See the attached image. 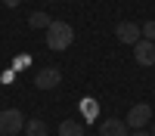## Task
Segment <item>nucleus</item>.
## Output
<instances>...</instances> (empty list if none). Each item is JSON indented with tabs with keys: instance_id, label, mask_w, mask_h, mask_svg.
Segmentation results:
<instances>
[{
	"instance_id": "4468645a",
	"label": "nucleus",
	"mask_w": 155,
	"mask_h": 136,
	"mask_svg": "<svg viewBox=\"0 0 155 136\" xmlns=\"http://www.w3.org/2000/svg\"><path fill=\"white\" fill-rule=\"evenodd\" d=\"M22 0H3V6H19Z\"/></svg>"
},
{
	"instance_id": "ddd939ff",
	"label": "nucleus",
	"mask_w": 155,
	"mask_h": 136,
	"mask_svg": "<svg viewBox=\"0 0 155 136\" xmlns=\"http://www.w3.org/2000/svg\"><path fill=\"white\" fill-rule=\"evenodd\" d=\"M130 136H152V133H149V130H134Z\"/></svg>"
},
{
	"instance_id": "6e6552de",
	"label": "nucleus",
	"mask_w": 155,
	"mask_h": 136,
	"mask_svg": "<svg viewBox=\"0 0 155 136\" xmlns=\"http://www.w3.org/2000/svg\"><path fill=\"white\" fill-rule=\"evenodd\" d=\"M59 136H87V130H84V124H81V121L68 118V121H62V124H59Z\"/></svg>"
},
{
	"instance_id": "2eb2a0df",
	"label": "nucleus",
	"mask_w": 155,
	"mask_h": 136,
	"mask_svg": "<svg viewBox=\"0 0 155 136\" xmlns=\"http://www.w3.org/2000/svg\"><path fill=\"white\" fill-rule=\"evenodd\" d=\"M149 133H152V136H155V124H152V127H149Z\"/></svg>"
},
{
	"instance_id": "9d476101",
	"label": "nucleus",
	"mask_w": 155,
	"mask_h": 136,
	"mask_svg": "<svg viewBox=\"0 0 155 136\" xmlns=\"http://www.w3.org/2000/svg\"><path fill=\"white\" fill-rule=\"evenodd\" d=\"M50 22H53V19H50L47 12H41V9L28 16V25H31V28H44V31H47V28H50Z\"/></svg>"
},
{
	"instance_id": "423d86ee",
	"label": "nucleus",
	"mask_w": 155,
	"mask_h": 136,
	"mask_svg": "<svg viewBox=\"0 0 155 136\" xmlns=\"http://www.w3.org/2000/svg\"><path fill=\"white\" fill-rule=\"evenodd\" d=\"M115 34H118L121 43H130V46L137 40H143V37H140L143 31H140V25H134V22H118V25H115Z\"/></svg>"
},
{
	"instance_id": "0eeeda50",
	"label": "nucleus",
	"mask_w": 155,
	"mask_h": 136,
	"mask_svg": "<svg viewBox=\"0 0 155 136\" xmlns=\"http://www.w3.org/2000/svg\"><path fill=\"white\" fill-rule=\"evenodd\" d=\"M99 136H130V130H127V124L118 121V118H106L99 124Z\"/></svg>"
},
{
	"instance_id": "f03ea898",
	"label": "nucleus",
	"mask_w": 155,
	"mask_h": 136,
	"mask_svg": "<svg viewBox=\"0 0 155 136\" xmlns=\"http://www.w3.org/2000/svg\"><path fill=\"white\" fill-rule=\"evenodd\" d=\"M25 130V115L19 108H0V136H16Z\"/></svg>"
},
{
	"instance_id": "9b49d317",
	"label": "nucleus",
	"mask_w": 155,
	"mask_h": 136,
	"mask_svg": "<svg viewBox=\"0 0 155 136\" xmlns=\"http://www.w3.org/2000/svg\"><path fill=\"white\" fill-rule=\"evenodd\" d=\"M140 31H143V40H152V43H155V22H152V19H149Z\"/></svg>"
},
{
	"instance_id": "f257e3e1",
	"label": "nucleus",
	"mask_w": 155,
	"mask_h": 136,
	"mask_svg": "<svg viewBox=\"0 0 155 136\" xmlns=\"http://www.w3.org/2000/svg\"><path fill=\"white\" fill-rule=\"evenodd\" d=\"M74 40V28L68 22H50V28H47V46L50 49H56V53H62V49H68Z\"/></svg>"
},
{
	"instance_id": "20e7f679",
	"label": "nucleus",
	"mask_w": 155,
	"mask_h": 136,
	"mask_svg": "<svg viewBox=\"0 0 155 136\" xmlns=\"http://www.w3.org/2000/svg\"><path fill=\"white\" fill-rule=\"evenodd\" d=\"M59 84H62V71L53 68V65H50V68H41V71H37V77H34V87H37V90H56Z\"/></svg>"
},
{
	"instance_id": "1a4fd4ad",
	"label": "nucleus",
	"mask_w": 155,
	"mask_h": 136,
	"mask_svg": "<svg viewBox=\"0 0 155 136\" xmlns=\"http://www.w3.org/2000/svg\"><path fill=\"white\" fill-rule=\"evenodd\" d=\"M25 136H47V124H44L41 118L25 121Z\"/></svg>"
},
{
	"instance_id": "f8f14e48",
	"label": "nucleus",
	"mask_w": 155,
	"mask_h": 136,
	"mask_svg": "<svg viewBox=\"0 0 155 136\" xmlns=\"http://www.w3.org/2000/svg\"><path fill=\"white\" fill-rule=\"evenodd\" d=\"M28 62H31V56H16V68H28Z\"/></svg>"
},
{
	"instance_id": "39448f33",
	"label": "nucleus",
	"mask_w": 155,
	"mask_h": 136,
	"mask_svg": "<svg viewBox=\"0 0 155 136\" xmlns=\"http://www.w3.org/2000/svg\"><path fill=\"white\" fill-rule=\"evenodd\" d=\"M134 59L140 62V65H155V43L152 40H137L134 43Z\"/></svg>"
},
{
	"instance_id": "7ed1b4c3",
	"label": "nucleus",
	"mask_w": 155,
	"mask_h": 136,
	"mask_svg": "<svg viewBox=\"0 0 155 136\" xmlns=\"http://www.w3.org/2000/svg\"><path fill=\"white\" fill-rule=\"evenodd\" d=\"M149 118H152L149 102H137L130 111H127L124 124H127V130H146V127H149Z\"/></svg>"
},
{
	"instance_id": "dca6fc26",
	"label": "nucleus",
	"mask_w": 155,
	"mask_h": 136,
	"mask_svg": "<svg viewBox=\"0 0 155 136\" xmlns=\"http://www.w3.org/2000/svg\"><path fill=\"white\" fill-rule=\"evenodd\" d=\"M44 3H56V0H44Z\"/></svg>"
}]
</instances>
